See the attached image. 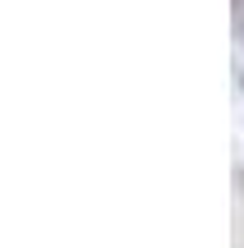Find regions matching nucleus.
I'll return each mask as SVG.
<instances>
[{"label":"nucleus","mask_w":244,"mask_h":248,"mask_svg":"<svg viewBox=\"0 0 244 248\" xmlns=\"http://www.w3.org/2000/svg\"><path fill=\"white\" fill-rule=\"evenodd\" d=\"M230 28H235V42H244V0H230Z\"/></svg>","instance_id":"1"},{"label":"nucleus","mask_w":244,"mask_h":248,"mask_svg":"<svg viewBox=\"0 0 244 248\" xmlns=\"http://www.w3.org/2000/svg\"><path fill=\"white\" fill-rule=\"evenodd\" d=\"M240 184H244V170H240Z\"/></svg>","instance_id":"2"}]
</instances>
